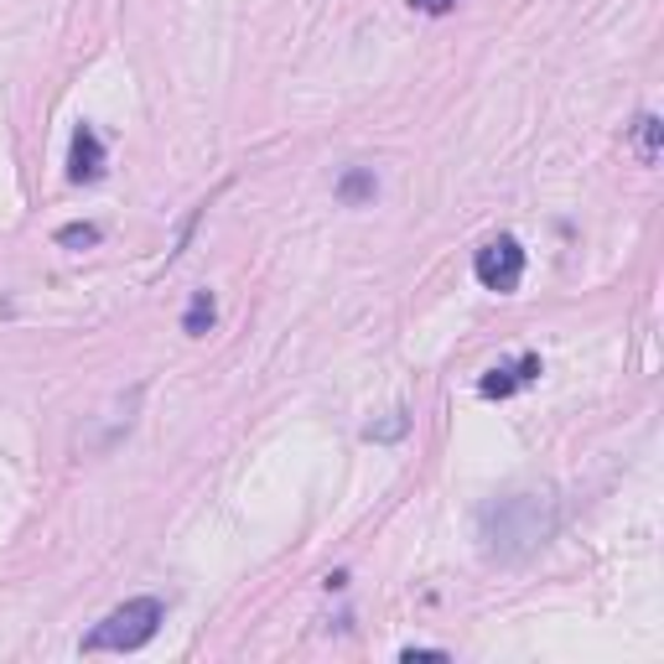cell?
I'll list each match as a JSON object with an SVG mask.
<instances>
[{
	"label": "cell",
	"mask_w": 664,
	"mask_h": 664,
	"mask_svg": "<svg viewBox=\"0 0 664 664\" xmlns=\"http://www.w3.org/2000/svg\"><path fill=\"white\" fill-rule=\"evenodd\" d=\"M99 171H104V145H99V136L84 125L78 136H73V156H68V177L73 182H94Z\"/></svg>",
	"instance_id": "cell-3"
},
{
	"label": "cell",
	"mask_w": 664,
	"mask_h": 664,
	"mask_svg": "<svg viewBox=\"0 0 664 664\" xmlns=\"http://www.w3.org/2000/svg\"><path fill=\"white\" fill-rule=\"evenodd\" d=\"M58 244H68V250H89V244H99V229L94 224H68V229L58 234Z\"/></svg>",
	"instance_id": "cell-7"
},
{
	"label": "cell",
	"mask_w": 664,
	"mask_h": 664,
	"mask_svg": "<svg viewBox=\"0 0 664 664\" xmlns=\"http://www.w3.org/2000/svg\"><path fill=\"white\" fill-rule=\"evenodd\" d=\"M473 270H477V281L488 285V291H514L520 285V276H524V250H520V239H488L483 250H477V260H473Z\"/></svg>",
	"instance_id": "cell-2"
},
{
	"label": "cell",
	"mask_w": 664,
	"mask_h": 664,
	"mask_svg": "<svg viewBox=\"0 0 664 664\" xmlns=\"http://www.w3.org/2000/svg\"><path fill=\"white\" fill-rule=\"evenodd\" d=\"M535 374H540V358H524L520 369H494V374H483V395H488V400H494V395L503 400V395H514V390L529 384Z\"/></svg>",
	"instance_id": "cell-4"
},
{
	"label": "cell",
	"mask_w": 664,
	"mask_h": 664,
	"mask_svg": "<svg viewBox=\"0 0 664 664\" xmlns=\"http://www.w3.org/2000/svg\"><path fill=\"white\" fill-rule=\"evenodd\" d=\"M162 628V602L156 597H136V602H125V608H115V613L99 623L94 634L84 639V649H141L151 634Z\"/></svg>",
	"instance_id": "cell-1"
},
{
	"label": "cell",
	"mask_w": 664,
	"mask_h": 664,
	"mask_svg": "<svg viewBox=\"0 0 664 664\" xmlns=\"http://www.w3.org/2000/svg\"><path fill=\"white\" fill-rule=\"evenodd\" d=\"M410 5H416V11H426V16H442V11H451L457 0H410Z\"/></svg>",
	"instance_id": "cell-9"
},
{
	"label": "cell",
	"mask_w": 664,
	"mask_h": 664,
	"mask_svg": "<svg viewBox=\"0 0 664 664\" xmlns=\"http://www.w3.org/2000/svg\"><path fill=\"white\" fill-rule=\"evenodd\" d=\"M639 151H643V162H654V156H660V119L654 115L639 119Z\"/></svg>",
	"instance_id": "cell-8"
},
{
	"label": "cell",
	"mask_w": 664,
	"mask_h": 664,
	"mask_svg": "<svg viewBox=\"0 0 664 664\" xmlns=\"http://www.w3.org/2000/svg\"><path fill=\"white\" fill-rule=\"evenodd\" d=\"M374 188H380V182H374V171H363V166H358V171L343 177L337 197H343V203H363V197H374Z\"/></svg>",
	"instance_id": "cell-6"
},
{
	"label": "cell",
	"mask_w": 664,
	"mask_h": 664,
	"mask_svg": "<svg viewBox=\"0 0 664 664\" xmlns=\"http://www.w3.org/2000/svg\"><path fill=\"white\" fill-rule=\"evenodd\" d=\"M208 328H214V296H208V291H197V296H192V307H188V317H182V332H188V337H203Z\"/></svg>",
	"instance_id": "cell-5"
}]
</instances>
